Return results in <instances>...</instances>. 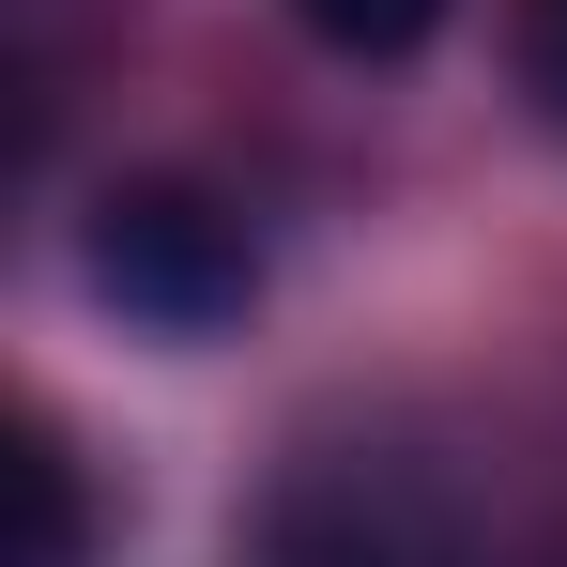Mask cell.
<instances>
[{"instance_id":"cell-1","label":"cell","mask_w":567,"mask_h":567,"mask_svg":"<svg viewBox=\"0 0 567 567\" xmlns=\"http://www.w3.org/2000/svg\"><path fill=\"white\" fill-rule=\"evenodd\" d=\"M93 291L123 322H154V338H215V322H246L261 246H246L230 199H199V185H123L93 215Z\"/></svg>"},{"instance_id":"cell-2","label":"cell","mask_w":567,"mask_h":567,"mask_svg":"<svg viewBox=\"0 0 567 567\" xmlns=\"http://www.w3.org/2000/svg\"><path fill=\"white\" fill-rule=\"evenodd\" d=\"M261 567H475V553H461V506H445L414 461L338 445V461H307V475L277 491Z\"/></svg>"},{"instance_id":"cell-3","label":"cell","mask_w":567,"mask_h":567,"mask_svg":"<svg viewBox=\"0 0 567 567\" xmlns=\"http://www.w3.org/2000/svg\"><path fill=\"white\" fill-rule=\"evenodd\" d=\"M291 16H307L338 62H414V47L445 31V0H291Z\"/></svg>"},{"instance_id":"cell-4","label":"cell","mask_w":567,"mask_h":567,"mask_svg":"<svg viewBox=\"0 0 567 567\" xmlns=\"http://www.w3.org/2000/svg\"><path fill=\"white\" fill-rule=\"evenodd\" d=\"M16 491H31V522H16V567H78V461L31 430L16 445Z\"/></svg>"},{"instance_id":"cell-5","label":"cell","mask_w":567,"mask_h":567,"mask_svg":"<svg viewBox=\"0 0 567 567\" xmlns=\"http://www.w3.org/2000/svg\"><path fill=\"white\" fill-rule=\"evenodd\" d=\"M522 78H537V107L567 123V0H522Z\"/></svg>"}]
</instances>
